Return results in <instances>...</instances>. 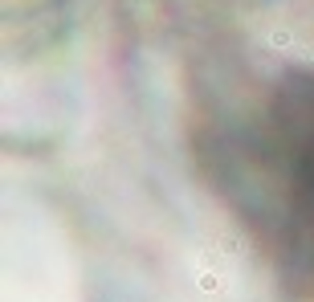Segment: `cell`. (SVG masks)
Returning <instances> with one entry per match:
<instances>
[{"mask_svg": "<svg viewBox=\"0 0 314 302\" xmlns=\"http://www.w3.org/2000/svg\"><path fill=\"white\" fill-rule=\"evenodd\" d=\"M253 213L314 278V82L277 90L245 147Z\"/></svg>", "mask_w": 314, "mask_h": 302, "instance_id": "6da1fadb", "label": "cell"}]
</instances>
